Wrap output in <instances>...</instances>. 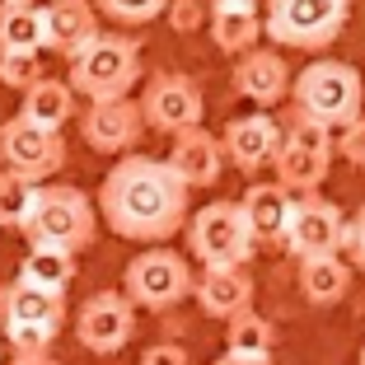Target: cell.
<instances>
[{
  "mask_svg": "<svg viewBox=\"0 0 365 365\" xmlns=\"http://www.w3.org/2000/svg\"><path fill=\"white\" fill-rule=\"evenodd\" d=\"M197 304H202L211 319H239V314L253 309V281L244 267H206L197 277Z\"/></svg>",
  "mask_w": 365,
  "mask_h": 365,
  "instance_id": "21",
  "label": "cell"
},
{
  "mask_svg": "<svg viewBox=\"0 0 365 365\" xmlns=\"http://www.w3.org/2000/svg\"><path fill=\"white\" fill-rule=\"evenodd\" d=\"M38 187H43V182L24 178V173H14V169H0V225L19 230L29 206H33V197H38Z\"/></svg>",
  "mask_w": 365,
  "mask_h": 365,
  "instance_id": "26",
  "label": "cell"
},
{
  "mask_svg": "<svg viewBox=\"0 0 365 365\" xmlns=\"http://www.w3.org/2000/svg\"><path fill=\"white\" fill-rule=\"evenodd\" d=\"M66 323V295L43 290L33 281H10L0 290V328H5V342L14 351H47L52 337L61 333Z\"/></svg>",
  "mask_w": 365,
  "mask_h": 365,
  "instance_id": "6",
  "label": "cell"
},
{
  "mask_svg": "<svg viewBox=\"0 0 365 365\" xmlns=\"http://www.w3.org/2000/svg\"><path fill=\"white\" fill-rule=\"evenodd\" d=\"M98 206L89 202L80 187L71 182H43L38 197H33L29 215H24L19 235L29 239L33 248H71V253H85L94 244V230H98Z\"/></svg>",
  "mask_w": 365,
  "mask_h": 365,
  "instance_id": "2",
  "label": "cell"
},
{
  "mask_svg": "<svg viewBox=\"0 0 365 365\" xmlns=\"http://www.w3.org/2000/svg\"><path fill=\"white\" fill-rule=\"evenodd\" d=\"M136 333V300L131 295H118V290H98L80 304V319H76V337L85 351L94 356H113L131 342Z\"/></svg>",
  "mask_w": 365,
  "mask_h": 365,
  "instance_id": "12",
  "label": "cell"
},
{
  "mask_svg": "<svg viewBox=\"0 0 365 365\" xmlns=\"http://www.w3.org/2000/svg\"><path fill=\"white\" fill-rule=\"evenodd\" d=\"M98 14L113 24H122V29H140V24H155L164 19V10H169V0H94Z\"/></svg>",
  "mask_w": 365,
  "mask_h": 365,
  "instance_id": "28",
  "label": "cell"
},
{
  "mask_svg": "<svg viewBox=\"0 0 365 365\" xmlns=\"http://www.w3.org/2000/svg\"><path fill=\"white\" fill-rule=\"evenodd\" d=\"M290 98H295V108L309 113L314 122L342 131L346 122H356L365 113V80H361L356 66L333 61V56H319V61H309L300 76H295Z\"/></svg>",
  "mask_w": 365,
  "mask_h": 365,
  "instance_id": "3",
  "label": "cell"
},
{
  "mask_svg": "<svg viewBox=\"0 0 365 365\" xmlns=\"http://www.w3.org/2000/svg\"><path fill=\"white\" fill-rule=\"evenodd\" d=\"M127 295L140 309L164 314V309H173V304H182L192 295V267L173 248H145L127 267Z\"/></svg>",
  "mask_w": 365,
  "mask_h": 365,
  "instance_id": "10",
  "label": "cell"
},
{
  "mask_svg": "<svg viewBox=\"0 0 365 365\" xmlns=\"http://www.w3.org/2000/svg\"><path fill=\"white\" fill-rule=\"evenodd\" d=\"M211 38L225 56H244L258 47V38L267 33L262 24V5L258 0H225V5H211Z\"/></svg>",
  "mask_w": 365,
  "mask_h": 365,
  "instance_id": "20",
  "label": "cell"
},
{
  "mask_svg": "<svg viewBox=\"0 0 365 365\" xmlns=\"http://www.w3.org/2000/svg\"><path fill=\"white\" fill-rule=\"evenodd\" d=\"M43 19H47V52L71 61L98 33V5L94 0H47Z\"/></svg>",
  "mask_w": 365,
  "mask_h": 365,
  "instance_id": "18",
  "label": "cell"
},
{
  "mask_svg": "<svg viewBox=\"0 0 365 365\" xmlns=\"http://www.w3.org/2000/svg\"><path fill=\"white\" fill-rule=\"evenodd\" d=\"M0 52H47V19L33 0H0Z\"/></svg>",
  "mask_w": 365,
  "mask_h": 365,
  "instance_id": "22",
  "label": "cell"
},
{
  "mask_svg": "<svg viewBox=\"0 0 365 365\" xmlns=\"http://www.w3.org/2000/svg\"><path fill=\"white\" fill-rule=\"evenodd\" d=\"M346 253H351L356 267L365 272V206L351 215V225H346Z\"/></svg>",
  "mask_w": 365,
  "mask_h": 365,
  "instance_id": "32",
  "label": "cell"
},
{
  "mask_svg": "<svg viewBox=\"0 0 365 365\" xmlns=\"http://www.w3.org/2000/svg\"><path fill=\"white\" fill-rule=\"evenodd\" d=\"M351 19V0H262V24L277 47L323 52L342 38Z\"/></svg>",
  "mask_w": 365,
  "mask_h": 365,
  "instance_id": "5",
  "label": "cell"
},
{
  "mask_svg": "<svg viewBox=\"0 0 365 365\" xmlns=\"http://www.w3.org/2000/svg\"><path fill=\"white\" fill-rule=\"evenodd\" d=\"M187 244H192L202 267H244L253 258V230L239 202H211L192 215L187 225Z\"/></svg>",
  "mask_w": 365,
  "mask_h": 365,
  "instance_id": "8",
  "label": "cell"
},
{
  "mask_svg": "<svg viewBox=\"0 0 365 365\" xmlns=\"http://www.w3.org/2000/svg\"><path fill=\"white\" fill-rule=\"evenodd\" d=\"M43 80V52H0V85L5 89H33Z\"/></svg>",
  "mask_w": 365,
  "mask_h": 365,
  "instance_id": "29",
  "label": "cell"
},
{
  "mask_svg": "<svg viewBox=\"0 0 365 365\" xmlns=\"http://www.w3.org/2000/svg\"><path fill=\"white\" fill-rule=\"evenodd\" d=\"M337 155V140H333V127L314 122L309 113H290L286 122V136H281V150L272 160L277 178L286 182L290 192H319L323 178H328V164Z\"/></svg>",
  "mask_w": 365,
  "mask_h": 365,
  "instance_id": "7",
  "label": "cell"
},
{
  "mask_svg": "<svg viewBox=\"0 0 365 365\" xmlns=\"http://www.w3.org/2000/svg\"><path fill=\"white\" fill-rule=\"evenodd\" d=\"M244 215H248V230L258 244H286V230H290V211H295V197H290L286 182H253L244 192Z\"/></svg>",
  "mask_w": 365,
  "mask_h": 365,
  "instance_id": "19",
  "label": "cell"
},
{
  "mask_svg": "<svg viewBox=\"0 0 365 365\" xmlns=\"http://www.w3.org/2000/svg\"><path fill=\"white\" fill-rule=\"evenodd\" d=\"M225 140H215L211 131L202 127H187L173 136V150H169V164L187 178V187H211V182H220V173H225Z\"/></svg>",
  "mask_w": 365,
  "mask_h": 365,
  "instance_id": "17",
  "label": "cell"
},
{
  "mask_svg": "<svg viewBox=\"0 0 365 365\" xmlns=\"http://www.w3.org/2000/svg\"><path fill=\"white\" fill-rule=\"evenodd\" d=\"M337 150H342V160H351L356 169H365V113L356 122H346L342 136H337Z\"/></svg>",
  "mask_w": 365,
  "mask_h": 365,
  "instance_id": "31",
  "label": "cell"
},
{
  "mask_svg": "<svg viewBox=\"0 0 365 365\" xmlns=\"http://www.w3.org/2000/svg\"><path fill=\"white\" fill-rule=\"evenodd\" d=\"M211 5H225V0H211ZM258 5H262V0H258Z\"/></svg>",
  "mask_w": 365,
  "mask_h": 365,
  "instance_id": "36",
  "label": "cell"
},
{
  "mask_svg": "<svg viewBox=\"0 0 365 365\" xmlns=\"http://www.w3.org/2000/svg\"><path fill=\"white\" fill-rule=\"evenodd\" d=\"M290 85H295L290 66L281 61L277 52H267V47L244 52L239 66H235V94L248 98V103H258V108H277L281 98L290 94Z\"/></svg>",
  "mask_w": 365,
  "mask_h": 365,
  "instance_id": "16",
  "label": "cell"
},
{
  "mask_svg": "<svg viewBox=\"0 0 365 365\" xmlns=\"http://www.w3.org/2000/svg\"><path fill=\"white\" fill-rule=\"evenodd\" d=\"M211 0H169V10H164V19H169V29L173 33H197V29H206L211 24V10H206Z\"/></svg>",
  "mask_w": 365,
  "mask_h": 365,
  "instance_id": "30",
  "label": "cell"
},
{
  "mask_svg": "<svg viewBox=\"0 0 365 365\" xmlns=\"http://www.w3.org/2000/svg\"><path fill=\"white\" fill-rule=\"evenodd\" d=\"M145 108L131 103V98H98V103L85 108V118H80V136L103 155H122L131 150L140 136H145Z\"/></svg>",
  "mask_w": 365,
  "mask_h": 365,
  "instance_id": "14",
  "label": "cell"
},
{
  "mask_svg": "<svg viewBox=\"0 0 365 365\" xmlns=\"http://www.w3.org/2000/svg\"><path fill=\"white\" fill-rule=\"evenodd\" d=\"M346 220L337 211V202L319 192H300L295 211H290V230H286V248L295 258H319V253H342L346 248Z\"/></svg>",
  "mask_w": 365,
  "mask_h": 365,
  "instance_id": "11",
  "label": "cell"
},
{
  "mask_svg": "<svg viewBox=\"0 0 365 365\" xmlns=\"http://www.w3.org/2000/svg\"><path fill=\"white\" fill-rule=\"evenodd\" d=\"M351 286V267L337 253H319V258H300V295L309 304H337Z\"/></svg>",
  "mask_w": 365,
  "mask_h": 365,
  "instance_id": "23",
  "label": "cell"
},
{
  "mask_svg": "<svg viewBox=\"0 0 365 365\" xmlns=\"http://www.w3.org/2000/svg\"><path fill=\"white\" fill-rule=\"evenodd\" d=\"M71 85L85 103L98 98H127L140 80V47L122 33H94L76 56H71Z\"/></svg>",
  "mask_w": 365,
  "mask_h": 365,
  "instance_id": "4",
  "label": "cell"
},
{
  "mask_svg": "<svg viewBox=\"0 0 365 365\" xmlns=\"http://www.w3.org/2000/svg\"><path fill=\"white\" fill-rule=\"evenodd\" d=\"M187 178L169 160L127 155L118 169H108L98 187V211L108 230L136 244H164L187 225Z\"/></svg>",
  "mask_w": 365,
  "mask_h": 365,
  "instance_id": "1",
  "label": "cell"
},
{
  "mask_svg": "<svg viewBox=\"0 0 365 365\" xmlns=\"http://www.w3.org/2000/svg\"><path fill=\"white\" fill-rule=\"evenodd\" d=\"M281 136H286V127H281L277 118H267V113H248V118H235V122H230L220 140H225V155H230V164H235V169L258 173L262 164L277 160Z\"/></svg>",
  "mask_w": 365,
  "mask_h": 365,
  "instance_id": "15",
  "label": "cell"
},
{
  "mask_svg": "<svg viewBox=\"0 0 365 365\" xmlns=\"http://www.w3.org/2000/svg\"><path fill=\"white\" fill-rule=\"evenodd\" d=\"M230 328V351H244V356H272V328L258 319V314L248 309V314H239V319H230L225 323Z\"/></svg>",
  "mask_w": 365,
  "mask_h": 365,
  "instance_id": "27",
  "label": "cell"
},
{
  "mask_svg": "<svg viewBox=\"0 0 365 365\" xmlns=\"http://www.w3.org/2000/svg\"><path fill=\"white\" fill-rule=\"evenodd\" d=\"M19 277L33 281V286H43V290L66 295V286L76 281V253H71V248H47V244L43 248H29Z\"/></svg>",
  "mask_w": 365,
  "mask_h": 365,
  "instance_id": "25",
  "label": "cell"
},
{
  "mask_svg": "<svg viewBox=\"0 0 365 365\" xmlns=\"http://www.w3.org/2000/svg\"><path fill=\"white\" fill-rule=\"evenodd\" d=\"M215 365H272V356H244V351H225Z\"/></svg>",
  "mask_w": 365,
  "mask_h": 365,
  "instance_id": "34",
  "label": "cell"
},
{
  "mask_svg": "<svg viewBox=\"0 0 365 365\" xmlns=\"http://www.w3.org/2000/svg\"><path fill=\"white\" fill-rule=\"evenodd\" d=\"M14 365H52V361H47L43 351H19V361H14Z\"/></svg>",
  "mask_w": 365,
  "mask_h": 365,
  "instance_id": "35",
  "label": "cell"
},
{
  "mask_svg": "<svg viewBox=\"0 0 365 365\" xmlns=\"http://www.w3.org/2000/svg\"><path fill=\"white\" fill-rule=\"evenodd\" d=\"M140 108H145V122H150L155 131H169V136H178V131H187V127H202V118H206L202 89L187 76H178V71H160V76L145 80Z\"/></svg>",
  "mask_w": 365,
  "mask_h": 365,
  "instance_id": "13",
  "label": "cell"
},
{
  "mask_svg": "<svg viewBox=\"0 0 365 365\" xmlns=\"http://www.w3.org/2000/svg\"><path fill=\"white\" fill-rule=\"evenodd\" d=\"M76 85H71V80H38V85L33 89H24V118H33V122H43V127H56L61 131L66 122L76 118Z\"/></svg>",
  "mask_w": 365,
  "mask_h": 365,
  "instance_id": "24",
  "label": "cell"
},
{
  "mask_svg": "<svg viewBox=\"0 0 365 365\" xmlns=\"http://www.w3.org/2000/svg\"><path fill=\"white\" fill-rule=\"evenodd\" d=\"M140 365H187V351L173 346V342H155V346H145Z\"/></svg>",
  "mask_w": 365,
  "mask_h": 365,
  "instance_id": "33",
  "label": "cell"
},
{
  "mask_svg": "<svg viewBox=\"0 0 365 365\" xmlns=\"http://www.w3.org/2000/svg\"><path fill=\"white\" fill-rule=\"evenodd\" d=\"M361 365H365V346H361Z\"/></svg>",
  "mask_w": 365,
  "mask_h": 365,
  "instance_id": "37",
  "label": "cell"
},
{
  "mask_svg": "<svg viewBox=\"0 0 365 365\" xmlns=\"http://www.w3.org/2000/svg\"><path fill=\"white\" fill-rule=\"evenodd\" d=\"M0 169H14L33 182H47L66 169V140L56 127H43L33 118H5L0 122Z\"/></svg>",
  "mask_w": 365,
  "mask_h": 365,
  "instance_id": "9",
  "label": "cell"
}]
</instances>
